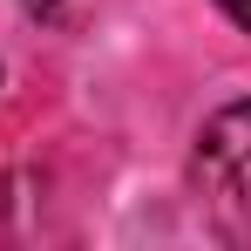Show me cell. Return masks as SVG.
<instances>
[{
	"label": "cell",
	"mask_w": 251,
	"mask_h": 251,
	"mask_svg": "<svg viewBox=\"0 0 251 251\" xmlns=\"http://www.w3.org/2000/svg\"><path fill=\"white\" fill-rule=\"evenodd\" d=\"M217 14H224L238 34H251V0H217Z\"/></svg>",
	"instance_id": "2"
},
{
	"label": "cell",
	"mask_w": 251,
	"mask_h": 251,
	"mask_svg": "<svg viewBox=\"0 0 251 251\" xmlns=\"http://www.w3.org/2000/svg\"><path fill=\"white\" fill-rule=\"evenodd\" d=\"M190 176L210 197V210L251 238V102H224L190 150Z\"/></svg>",
	"instance_id": "1"
}]
</instances>
